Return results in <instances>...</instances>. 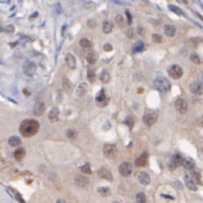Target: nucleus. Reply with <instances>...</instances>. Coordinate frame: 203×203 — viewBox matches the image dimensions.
I'll list each match as a JSON object with an SVG mask.
<instances>
[{
  "label": "nucleus",
  "mask_w": 203,
  "mask_h": 203,
  "mask_svg": "<svg viewBox=\"0 0 203 203\" xmlns=\"http://www.w3.org/2000/svg\"><path fill=\"white\" fill-rule=\"evenodd\" d=\"M154 86L160 92H167L170 89V82L163 76H157L154 79Z\"/></svg>",
  "instance_id": "nucleus-2"
},
{
  "label": "nucleus",
  "mask_w": 203,
  "mask_h": 203,
  "mask_svg": "<svg viewBox=\"0 0 203 203\" xmlns=\"http://www.w3.org/2000/svg\"><path fill=\"white\" fill-rule=\"evenodd\" d=\"M167 73L173 79H179L183 75V70L178 64H172L167 69Z\"/></svg>",
  "instance_id": "nucleus-4"
},
{
  "label": "nucleus",
  "mask_w": 203,
  "mask_h": 203,
  "mask_svg": "<svg viewBox=\"0 0 203 203\" xmlns=\"http://www.w3.org/2000/svg\"><path fill=\"white\" fill-rule=\"evenodd\" d=\"M39 129V123L35 120H25L20 125V133L25 137H31Z\"/></svg>",
  "instance_id": "nucleus-1"
},
{
  "label": "nucleus",
  "mask_w": 203,
  "mask_h": 203,
  "mask_svg": "<svg viewBox=\"0 0 203 203\" xmlns=\"http://www.w3.org/2000/svg\"><path fill=\"white\" fill-rule=\"evenodd\" d=\"M80 170L85 173V175H89V173H91V169H90V166L89 163H85V165H83L82 166H80Z\"/></svg>",
  "instance_id": "nucleus-37"
},
{
  "label": "nucleus",
  "mask_w": 203,
  "mask_h": 203,
  "mask_svg": "<svg viewBox=\"0 0 203 203\" xmlns=\"http://www.w3.org/2000/svg\"><path fill=\"white\" fill-rule=\"evenodd\" d=\"M115 23L117 24L119 27H123L124 26V23H125V19L122 15L118 14L115 16Z\"/></svg>",
  "instance_id": "nucleus-32"
},
{
  "label": "nucleus",
  "mask_w": 203,
  "mask_h": 203,
  "mask_svg": "<svg viewBox=\"0 0 203 203\" xmlns=\"http://www.w3.org/2000/svg\"><path fill=\"white\" fill-rule=\"evenodd\" d=\"M25 156V149L23 148H19L14 152V157L17 160H21Z\"/></svg>",
  "instance_id": "nucleus-26"
},
{
  "label": "nucleus",
  "mask_w": 203,
  "mask_h": 203,
  "mask_svg": "<svg viewBox=\"0 0 203 203\" xmlns=\"http://www.w3.org/2000/svg\"><path fill=\"white\" fill-rule=\"evenodd\" d=\"M3 31L4 32H6V33H13L14 32V27H13L12 25H8V26H6V27L3 29Z\"/></svg>",
  "instance_id": "nucleus-41"
},
{
  "label": "nucleus",
  "mask_w": 203,
  "mask_h": 203,
  "mask_svg": "<svg viewBox=\"0 0 203 203\" xmlns=\"http://www.w3.org/2000/svg\"><path fill=\"white\" fill-rule=\"evenodd\" d=\"M175 109L178 110L180 114H185L188 109V103L186 100L182 98H178L175 101Z\"/></svg>",
  "instance_id": "nucleus-9"
},
{
  "label": "nucleus",
  "mask_w": 203,
  "mask_h": 203,
  "mask_svg": "<svg viewBox=\"0 0 203 203\" xmlns=\"http://www.w3.org/2000/svg\"><path fill=\"white\" fill-rule=\"evenodd\" d=\"M103 154L107 159H115L118 156V150L115 145L105 144L103 147Z\"/></svg>",
  "instance_id": "nucleus-3"
},
{
  "label": "nucleus",
  "mask_w": 203,
  "mask_h": 203,
  "mask_svg": "<svg viewBox=\"0 0 203 203\" xmlns=\"http://www.w3.org/2000/svg\"><path fill=\"white\" fill-rule=\"evenodd\" d=\"M145 48V45L142 41H139L137 42V43H135L133 45V48H132V50H133L134 53H139V51H142L144 50Z\"/></svg>",
  "instance_id": "nucleus-27"
},
{
  "label": "nucleus",
  "mask_w": 203,
  "mask_h": 203,
  "mask_svg": "<svg viewBox=\"0 0 203 203\" xmlns=\"http://www.w3.org/2000/svg\"><path fill=\"white\" fill-rule=\"evenodd\" d=\"M147 160H148V153L144 152L136 160V162H135V163H136V166H146Z\"/></svg>",
  "instance_id": "nucleus-19"
},
{
  "label": "nucleus",
  "mask_w": 203,
  "mask_h": 203,
  "mask_svg": "<svg viewBox=\"0 0 203 203\" xmlns=\"http://www.w3.org/2000/svg\"><path fill=\"white\" fill-rule=\"evenodd\" d=\"M184 182H185V185L186 187L188 189H190L192 191H196L197 190V186H196V183L194 181V179H193L190 175H184Z\"/></svg>",
  "instance_id": "nucleus-17"
},
{
  "label": "nucleus",
  "mask_w": 203,
  "mask_h": 203,
  "mask_svg": "<svg viewBox=\"0 0 203 203\" xmlns=\"http://www.w3.org/2000/svg\"><path fill=\"white\" fill-rule=\"evenodd\" d=\"M57 203H66V200H64V199L60 198V199H57Z\"/></svg>",
  "instance_id": "nucleus-48"
},
{
  "label": "nucleus",
  "mask_w": 203,
  "mask_h": 203,
  "mask_svg": "<svg viewBox=\"0 0 203 203\" xmlns=\"http://www.w3.org/2000/svg\"><path fill=\"white\" fill-rule=\"evenodd\" d=\"M63 89L66 90V92H70L72 91V83L69 82V80L66 78V77H63Z\"/></svg>",
  "instance_id": "nucleus-29"
},
{
  "label": "nucleus",
  "mask_w": 203,
  "mask_h": 203,
  "mask_svg": "<svg viewBox=\"0 0 203 203\" xmlns=\"http://www.w3.org/2000/svg\"><path fill=\"white\" fill-rule=\"evenodd\" d=\"M169 8L170 9V11L176 13L178 15H184L183 14V12L180 10L178 7H176V6H175V5H169Z\"/></svg>",
  "instance_id": "nucleus-39"
},
{
  "label": "nucleus",
  "mask_w": 203,
  "mask_h": 203,
  "mask_svg": "<svg viewBox=\"0 0 203 203\" xmlns=\"http://www.w3.org/2000/svg\"><path fill=\"white\" fill-rule=\"evenodd\" d=\"M198 79H199V83H200V84H203V72L199 73Z\"/></svg>",
  "instance_id": "nucleus-46"
},
{
  "label": "nucleus",
  "mask_w": 203,
  "mask_h": 203,
  "mask_svg": "<svg viewBox=\"0 0 203 203\" xmlns=\"http://www.w3.org/2000/svg\"><path fill=\"white\" fill-rule=\"evenodd\" d=\"M127 15H128V24L130 25L131 24V16L129 14V12H127Z\"/></svg>",
  "instance_id": "nucleus-49"
},
{
  "label": "nucleus",
  "mask_w": 203,
  "mask_h": 203,
  "mask_svg": "<svg viewBox=\"0 0 203 203\" xmlns=\"http://www.w3.org/2000/svg\"><path fill=\"white\" fill-rule=\"evenodd\" d=\"M59 115H60V111L57 107H53L51 109L50 113H49V119L51 122H56L59 119Z\"/></svg>",
  "instance_id": "nucleus-21"
},
{
  "label": "nucleus",
  "mask_w": 203,
  "mask_h": 203,
  "mask_svg": "<svg viewBox=\"0 0 203 203\" xmlns=\"http://www.w3.org/2000/svg\"><path fill=\"white\" fill-rule=\"evenodd\" d=\"M79 45L82 48H84V49H88V48L91 47V43H90V41L86 38H82L81 40L79 41Z\"/></svg>",
  "instance_id": "nucleus-33"
},
{
  "label": "nucleus",
  "mask_w": 203,
  "mask_h": 203,
  "mask_svg": "<svg viewBox=\"0 0 203 203\" xmlns=\"http://www.w3.org/2000/svg\"><path fill=\"white\" fill-rule=\"evenodd\" d=\"M124 123L125 124H127L128 126H129V128H133V126H134V119H133V117H131V116H127L126 118H125V120H124Z\"/></svg>",
  "instance_id": "nucleus-38"
},
{
  "label": "nucleus",
  "mask_w": 203,
  "mask_h": 203,
  "mask_svg": "<svg viewBox=\"0 0 203 203\" xmlns=\"http://www.w3.org/2000/svg\"><path fill=\"white\" fill-rule=\"evenodd\" d=\"M190 91L195 95H201L203 94V85L200 84L198 81H193L189 85Z\"/></svg>",
  "instance_id": "nucleus-13"
},
{
  "label": "nucleus",
  "mask_w": 203,
  "mask_h": 203,
  "mask_svg": "<svg viewBox=\"0 0 203 203\" xmlns=\"http://www.w3.org/2000/svg\"><path fill=\"white\" fill-rule=\"evenodd\" d=\"M2 31H3V29H2V28H0V32H2Z\"/></svg>",
  "instance_id": "nucleus-50"
},
{
  "label": "nucleus",
  "mask_w": 203,
  "mask_h": 203,
  "mask_svg": "<svg viewBox=\"0 0 203 203\" xmlns=\"http://www.w3.org/2000/svg\"><path fill=\"white\" fill-rule=\"evenodd\" d=\"M99 79L102 83H108L109 80H110V75L106 69H103L99 73Z\"/></svg>",
  "instance_id": "nucleus-22"
},
{
  "label": "nucleus",
  "mask_w": 203,
  "mask_h": 203,
  "mask_svg": "<svg viewBox=\"0 0 203 203\" xmlns=\"http://www.w3.org/2000/svg\"><path fill=\"white\" fill-rule=\"evenodd\" d=\"M182 163H183V159H182V157L180 156V154H173L172 157V160H170V162L169 163V169L170 170L175 169L176 166H181Z\"/></svg>",
  "instance_id": "nucleus-7"
},
{
  "label": "nucleus",
  "mask_w": 203,
  "mask_h": 203,
  "mask_svg": "<svg viewBox=\"0 0 203 203\" xmlns=\"http://www.w3.org/2000/svg\"><path fill=\"white\" fill-rule=\"evenodd\" d=\"M138 180H139V182L141 184L148 185V184H150V182H151V178H150L149 173L142 170V172L138 173Z\"/></svg>",
  "instance_id": "nucleus-15"
},
{
  "label": "nucleus",
  "mask_w": 203,
  "mask_h": 203,
  "mask_svg": "<svg viewBox=\"0 0 203 203\" xmlns=\"http://www.w3.org/2000/svg\"><path fill=\"white\" fill-rule=\"evenodd\" d=\"M192 175H193V178H194V179H195L197 182H200V181H201L200 175H199V173H198L197 172H192Z\"/></svg>",
  "instance_id": "nucleus-42"
},
{
  "label": "nucleus",
  "mask_w": 203,
  "mask_h": 203,
  "mask_svg": "<svg viewBox=\"0 0 203 203\" xmlns=\"http://www.w3.org/2000/svg\"><path fill=\"white\" fill-rule=\"evenodd\" d=\"M163 32L167 37H173L175 35L176 29L173 25H166L163 27Z\"/></svg>",
  "instance_id": "nucleus-20"
},
{
  "label": "nucleus",
  "mask_w": 203,
  "mask_h": 203,
  "mask_svg": "<svg viewBox=\"0 0 203 203\" xmlns=\"http://www.w3.org/2000/svg\"><path fill=\"white\" fill-rule=\"evenodd\" d=\"M119 172L123 176H129L132 173V163L128 162L122 163L119 166Z\"/></svg>",
  "instance_id": "nucleus-11"
},
{
  "label": "nucleus",
  "mask_w": 203,
  "mask_h": 203,
  "mask_svg": "<svg viewBox=\"0 0 203 203\" xmlns=\"http://www.w3.org/2000/svg\"><path fill=\"white\" fill-rule=\"evenodd\" d=\"M182 166H184L186 169H193L195 167V163L190 157H187V159L183 160Z\"/></svg>",
  "instance_id": "nucleus-23"
},
{
  "label": "nucleus",
  "mask_w": 203,
  "mask_h": 203,
  "mask_svg": "<svg viewBox=\"0 0 203 203\" xmlns=\"http://www.w3.org/2000/svg\"><path fill=\"white\" fill-rule=\"evenodd\" d=\"M196 123H197L198 126L203 127V116H199V117L196 119Z\"/></svg>",
  "instance_id": "nucleus-43"
},
{
  "label": "nucleus",
  "mask_w": 203,
  "mask_h": 203,
  "mask_svg": "<svg viewBox=\"0 0 203 203\" xmlns=\"http://www.w3.org/2000/svg\"><path fill=\"white\" fill-rule=\"evenodd\" d=\"M8 143L11 147H18L21 145V140H20V138L17 136H12L9 138Z\"/></svg>",
  "instance_id": "nucleus-25"
},
{
  "label": "nucleus",
  "mask_w": 203,
  "mask_h": 203,
  "mask_svg": "<svg viewBox=\"0 0 203 203\" xmlns=\"http://www.w3.org/2000/svg\"><path fill=\"white\" fill-rule=\"evenodd\" d=\"M97 191L101 196H103V197H107V196L110 195V189L108 187H99L97 189Z\"/></svg>",
  "instance_id": "nucleus-31"
},
{
  "label": "nucleus",
  "mask_w": 203,
  "mask_h": 203,
  "mask_svg": "<svg viewBox=\"0 0 203 203\" xmlns=\"http://www.w3.org/2000/svg\"><path fill=\"white\" fill-rule=\"evenodd\" d=\"M152 38H153L154 42H156V43H162L163 42V38L159 34H154Z\"/></svg>",
  "instance_id": "nucleus-40"
},
{
  "label": "nucleus",
  "mask_w": 203,
  "mask_h": 203,
  "mask_svg": "<svg viewBox=\"0 0 203 203\" xmlns=\"http://www.w3.org/2000/svg\"><path fill=\"white\" fill-rule=\"evenodd\" d=\"M66 136L67 138H69V139H75L77 136V132L75 130H73V129H69V130L66 131Z\"/></svg>",
  "instance_id": "nucleus-36"
},
{
  "label": "nucleus",
  "mask_w": 203,
  "mask_h": 203,
  "mask_svg": "<svg viewBox=\"0 0 203 203\" xmlns=\"http://www.w3.org/2000/svg\"><path fill=\"white\" fill-rule=\"evenodd\" d=\"M112 49H113V48H112V46L110 44H105L104 47H103V50H104L105 51H111Z\"/></svg>",
  "instance_id": "nucleus-44"
},
{
  "label": "nucleus",
  "mask_w": 203,
  "mask_h": 203,
  "mask_svg": "<svg viewBox=\"0 0 203 203\" xmlns=\"http://www.w3.org/2000/svg\"><path fill=\"white\" fill-rule=\"evenodd\" d=\"M45 109H46V105L43 101H38L36 103L34 107V114L36 116H41L43 115V113L45 112Z\"/></svg>",
  "instance_id": "nucleus-18"
},
{
  "label": "nucleus",
  "mask_w": 203,
  "mask_h": 203,
  "mask_svg": "<svg viewBox=\"0 0 203 203\" xmlns=\"http://www.w3.org/2000/svg\"><path fill=\"white\" fill-rule=\"evenodd\" d=\"M157 119V115L156 113H154V112H150V113L145 114L144 118H143V121L147 126L151 127L156 123Z\"/></svg>",
  "instance_id": "nucleus-12"
},
{
  "label": "nucleus",
  "mask_w": 203,
  "mask_h": 203,
  "mask_svg": "<svg viewBox=\"0 0 203 203\" xmlns=\"http://www.w3.org/2000/svg\"><path fill=\"white\" fill-rule=\"evenodd\" d=\"M109 102V97L106 95L105 90L101 89L97 95H96V104H97L99 107H104L108 104Z\"/></svg>",
  "instance_id": "nucleus-5"
},
{
  "label": "nucleus",
  "mask_w": 203,
  "mask_h": 203,
  "mask_svg": "<svg viewBox=\"0 0 203 203\" xmlns=\"http://www.w3.org/2000/svg\"><path fill=\"white\" fill-rule=\"evenodd\" d=\"M87 25L89 26L90 28H94L95 26H96V22H95L94 20H93V19H91V20H88Z\"/></svg>",
  "instance_id": "nucleus-45"
},
{
  "label": "nucleus",
  "mask_w": 203,
  "mask_h": 203,
  "mask_svg": "<svg viewBox=\"0 0 203 203\" xmlns=\"http://www.w3.org/2000/svg\"><path fill=\"white\" fill-rule=\"evenodd\" d=\"M175 184H176V185H178V188H180V189H181V188H182L181 182H179V181H175Z\"/></svg>",
  "instance_id": "nucleus-47"
},
{
  "label": "nucleus",
  "mask_w": 203,
  "mask_h": 203,
  "mask_svg": "<svg viewBox=\"0 0 203 203\" xmlns=\"http://www.w3.org/2000/svg\"><path fill=\"white\" fill-rule=\"evenodd\" d=\"M96 59H97V57H96V54L94 51H89L87 54V56H86V60H87V63L90 64L95 63Z\"/></svg>",
  "instance_id": "nucleus-28"
},
{
  "label": "nucleus",
  "mask_w": 203,
  "mask_h": 203,
  "mask_svg": "<svg viewBox=\"0 0 203 203\" xmlns=\"http://www.w3.org/2000/svg\"><path fill=\"white\" fill-rule=\"evenodd\" d=\"M190 60L195 64H200V63H201L200 57H199V56L196 53H192L190 54Z\"/></svg>",
  "instance_id": "nucleus-35"
},
{
  "label": "nucleus",
  "mask_w": 203,
  "mask_h": 203,
  "mask_svg": "<svg viewBox=\"0 0 203 203\" xmlns=\"http://www.w3.org/2000/svg\"><path fill=\"white\" fill-rule=\"evenodd\" d=\"M75 183L76 186H78V187L84 188V187H87L89 185L90 180L87 176H85V175H77L75 178Z\"/></svg>",
  "instance_id": "nucleus-10"
},
{
  "label": "nucleus",
  "mask_w": 203,
  "mask_h": 203,
  "mask_svg": "<svg viewBox=\"0 0 203 203\" xmlns=\"http://www.w3.org/2000/svg\"><path fill=\"white\" fill-rule=\"evenodd\" d=\"M102 29H103V32H104V33L109 34L112 30H113V24H112V22H110V21H104L102 24Z\"/></svg>",
  "instance_id": "nucleus-24"
},
{
  "label": "nucleus",
  "mask_w": 203,
  "mask_h": 203,
  "mask_svg": "<svg viewBox=\"0 0 203 203\" xmlns=\"http://www.w3.org/2000/svg\"><path fill=\"white\" fill-rule=\"evenodd\" d=\"M64 62H66V66L69 67L70 69H76V60L75 57L72 54L67 53L64 57Z\"/></svg>",
  "instance_id": "nucleus-14"
},
{
  "label": "nucleus",
  "mask_w": 203,
  "mask_h": 203,
  "mask_svg": "<svg viewBox=\"0 0 203 203\" xmlns=\"http://www.w3.org/2000/svg\"><path fill=\"white\" fill-rule=\"evenodd\" d=\"M88 91V85L87 83L85 82H81L80 84L77 86V88L75 89V95L77 97H82L84 96Z\"/></svg>",
  "instance_id": "nucleus-16"
},
{
  "label": "nucleus",
  "mask_w": 203,
  "mask_h": 203,
  "mask_svg": "<svg viewBox=\"0 0 203 203\" xmlns=\"http://www.w3.org/2000/svg\"><path fill=\"white\" fill-rule=\"evenodd\" d=\"M97 175L100 178L108 180V181H112V180H113V175H112L111 170H109L107 167L105 166H102L101 169H99V170L97 172Z\"/></svg>",
  "instance_id": "nucleus-8"
},
{
  "label": "nucleus",
  "mask_w": 203,
  "mask_h": 203,
  "mask_svg": "<svg viewBox=\"0 0 203 203\" xmlns=\"http://www.w3.org/2000/svg\"><path fill=\"white\" fill-rule=\"evenodd\" d=\"M36 69H37V66L33 62H31V60H26L23 63V72L27 75H30V76L33 75L34 73L36 72Z\"/></svg>",
  "instance_id": "nucleus-6"
},
{
  "label": "nucleus",
  "mask_w": 203,
  "mask_h": 203,
  "mask_svg": "<svg viewBox=\"0 0 203 203\" xmlns=\"http://www.w3.org/2000/svg\"><path fill=\"white\" fill-rule=\"evenodd\" d=\"M95 78H96V75H95L94 69H92L89 67L87 69V80L89 82H94Z\"/></svg>",
  "instance_id": "nucleus-30"
},
{
  "label": "nucleus",
  "mask_w": 203,
  "mask_h": 203,
  "mask_svg": "<svg viewBox=\"0 0 203 203\" xmlns=\"http://www.w3.org/2000/svg\"><path fill=\"white\" fill-rule=\"evenodd\" d=\"M136 200H137V203H146L147 198H146L145 193L144 192H139V193H138V194L136 195Z\"/></svg>",
  "instance_id": "nucleus-34"
}]
</instances>
